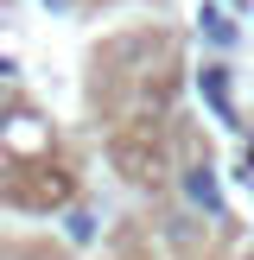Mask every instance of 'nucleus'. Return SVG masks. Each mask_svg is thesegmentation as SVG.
I'll use <instances>...</instances> for the list:
<instances>
[{
    "mask_svg": "<svg viewBox=\"0 0 254 260\" xmlns=\"http://www.w3.org/2000/svg\"><path fill=\"white\" fill-rule=\"evenodd\" d=\"M178 203L190 216H203V222L229 229V197H223V172H216L210 146H184V159H178Z\"/></svg>",
    "mask_w": 254,
    "mask_h": 260,
    "instance_id": "f257e3e1",
    "label": "nucleus"
},
{
    "mask_svg": "<svg viewBox=\"0 0 254 260\" xmlns=\"http://www.w3.org/2000/svg\"><path fill=\"white\" fill-rule=\"evenodd\" d=\"M197 38L210 45V57H229L241 45V19L229 13V0H203L197 7Z\"/></svg>",
    "mask_w": 254,
    "mask_h": 260,
    "instance_id": "7ed1b4c3",
    "label": "nucleus"
},
{
    "mask_svg": "<svg viewBox=\"0 0 254 260\" xmlns=\"http://www.w3.org/2000/svg\"><path fill=\"white\" fill-rule=\"evenodd\" d=\"M45 7H51V13H76L83 0H45Z\"/></svg>",
    "mask_w": 254,
    "mask_h": 260,
    "instance_id": "0eeeda50",
    "label": "nucleus"
},
{
    "mask_svg": "<svg viewBox=\"0 0 254 260\" xmlns=\"http://www.w3.org/2000/svg\"><path fill=\"white\" fill-rule=\"evenodd\" d=\"M19 83V57H7V51H0V89H13Z\"/></svg>",
    "mask_w": 254,
    "mask_h": 260,
    "instance_id": "423d86ee",
    "label": "nucleus"
},
{
    "mask_svg": "<svg viewBox=\"0 0 254 260\" xmlns=\"http://www.w3.org/2000/svg\"><path fill=\"white\" fill-rule=\"evenodd\" d=\"M197 95L210 102V114L223 127H241V114H235V70H229V57H203L197 63Z\"/></svg>",
    "mask_w": 254,
    "mask_h": 260,
    "instance_id": "f03ea898",
    "label": "nucleus"
},
{
    "mask_svg": "<svg viewBox=\"0 0 254 260\" xmlns=\"http://www.w3.org/2000/svg\"><path fill=\"white\" fill-rule=\"evenodd\" d=\"M64 235H70V248H89L96 241V210L89 203H70L64 210Z\"/></svg>",
    "mask_w": 254,
    "mask_h": 260,
    "instance_id": "20e7f679",
    "label": "nucleus"
},
{
    "mask_svg": "<svg viewBox=\"0 0 254 260\" xmlns=\"http://www.w3.org/2000/svg\"><path fill=\"white\" fill-rule=\"evenodd\" d=\"M235 260H254V248H248V254H235Z\"/></svg>",
    "mask_w": 254,
    "mask_h": 260,
    "instance_id": "6e6552de",
    "label": "nucleus"
},
{
    "mask_svg": "<svg viewBox=\"0 0 254 260\" xmlns=\"http://www.w3.org/2000/svg\"><path fill=\"white\" fill-rule=\"evenodd\" d=\"M13 121H25V108L13 102V89H0V140H7V127H13Z\"/></svg>",
    "mask_w": 254,
    "mask_h": 260,
    "instance_id": "39448f33",
    "label": "nucleus"
}]
</instances>
